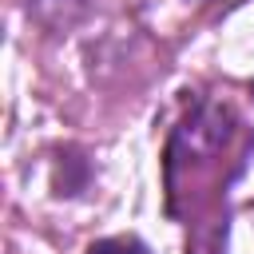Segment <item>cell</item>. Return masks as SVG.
Masks as SVG:
<instances>
[{
	"label": "cell",
	"instance_id": "6da1fadb",
	"mask_svg": "<svg viewBox=\"0 0 254 254\" xmlns=\"http://www.w3.org/2000/svg\"><path fill=\"white\" fill-rule=\"evenodd\" d=\"M87 254H147L139 238H99L87 246Z\"/></svg>",
	"mask_w": 254,
	"mask_h": 254
}]
</instances>
